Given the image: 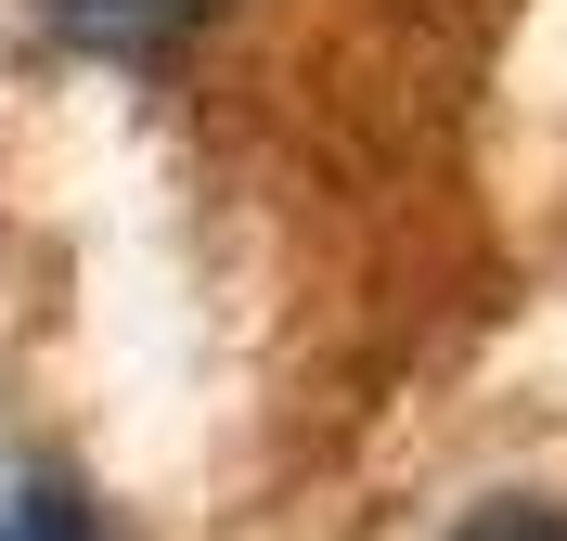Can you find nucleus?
<instances>
[{
    "label": "nucleus",
    "mask_w": 567,
    "mask_h": 541,
    "mask_svg": "<svg viewBox=\"0 0 567 541\" xmlns=\"http://www.w3.org/2000/svg\"><path fill=\"white\" fill-rule=\"evenodd\" d=\"M194 13H219V0H52V27L78 52H168Z\"/></svg>",
    "instance_id": "nucleus-1"
},
{
    "label": "nucleus",
    "mask_w": 567,
    "mask_h": 541,
    "mask_svg": "<svg viewBox=\"0 0 567 541\" xmlns=\"http://www.w3.org/2000/svg\"><path fill=\"white\" fill-rule=\"evenodd\" d=\"M0 541H104V529H91V503H78L65 477H27L13 516H0Z\"/></svg>",
    "instance_id": "nucleus-2"
},
{
    "label": "nucleus",
    "mask_w": 567,
    "mask_h": 541,
    "mask_svg": "<svg viewBox=\"0 0 567 541\" xmlns=\"http://www.w3.org/2000/svg\"><path fill=\"white\" fill-rule=\"evenodd\" d=\"M452 541H567V503H491V516H464Z\"/></svg>",
    "instance_id": "nucleus-3"
}]
</instances>
